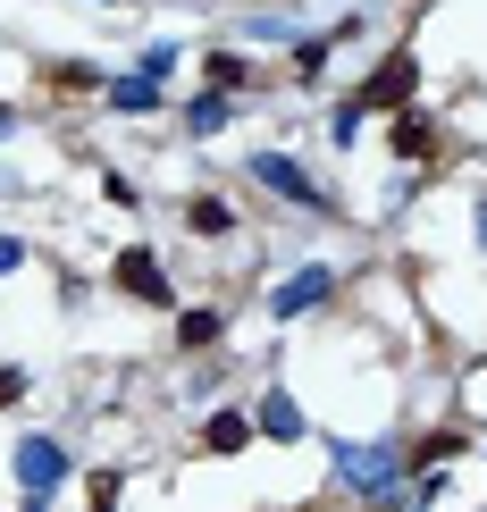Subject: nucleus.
<instances>
[{"instance_id":"7ed1b4c3","label":"nucleus","mask_w":487,"mask_h":512,"mask_svg":"<svg viewBox=\"0 0 487 512\" xmlns=\"http://www.w3.org/2000/svg\"><path fill=\"white\" fill-rule=\"evenodd\" d=\"M328 294H336V269H328V261H311V269L278 277V294H269V311H278V319H303V311H320Z\"/></svg>"},{"instance_id":"9d476101","label":"nucleus","mask_w":487,"mask_h":512,"mask_svg":"<svg viewBox=\"0 0 487 512\" xmlns=\"http://www.w3.org/2000/svg\"><path fill=\"white\" fill-rule=\"evenodd\" d=\"M395 152H404V160H429V152H437V126L420 118V110H395Z\"/></svg>"},{"instance_id":"1a4fd4ad","label":"nucleus","mask_w":487,"mask_h":512,"mask_svg":"<svg viewBox=\"0 0 487 512\" xmlns=\"http://www.w3.org/2000/svg\"><path fill=\"white\" fill-rule=\"evenodd\" d=\"M185 227H194V236H236V210H227L219 194H194L185 202Z\"/></svg>"},{"instance_id":"6ab92c4d","label":"nucleus","mask_w":487,"mask_h":512,"mask_svg":"<svg viewBox=\"0 0 487 512\" xmlns=\"http://www.w3.org/2000/svg\"><path fill=\"white\" fill-rule=\"evenodd\" d=\"M17 261H26V244H17V236H0V277H9Z\"/></svg>"},{"instance_id":"20e7f679","label":"nucleus","mask_w":487,"mask_h":512,"mask_svg":"<svg viewBox=\"0 0 487 512\" xmlns=\"http://www.w3.org/2000/svg\"><path fill=\"white\" fill-rule=\"evenodd\" d=\"M252 177H261L269 194L303 202V210H328V194H320V185H311V168H303V160H286V152H261V160H252Z\"/></svg>"},{"instance_id":"9b49d317","label":"nucleus","mask_w":487,"mask_h":512,"mask_svg":"<svg viewBox=\"0 0 487 512\" xmlns=\"http://www.w3.org/2000/svg\"><path fill=\"white\" fill-rule=\"evenodd\" d=\"M152 101H160V84H152V76H118V84H110V110H126V118H143Z\"/></svg>"},{"instance_id":"f03ea898","label":"nucleus","mask_w":487,"mask_h":512,"mask_svg":"<svg viewBox=\"0 0 487 512\" xmlns=\"http://www.w3.org/2000/svg\"><path fill=\"white\" fill-rule=\"evenodd\" d=\"M412 93H420V59L412 51H387L362 84H353V110H362V118L370 110H412Z\"/></svg>"},{"instance_id":"4468645a","label":"nucleus","mask_w":487,"mask_h":512,"mask_svg":"<svg viewBox=\"0 0 487 512\" xmlns=\"http://www.w3.org/2000/svg\"><path fill=\"white\" fill-rule=\"evenodd\" d=\"M210 336H219V311H185V319H177V345H185V353H202Z\"/></svg>"},{"instance_id":"a211bd4d","label":"nucleus","mask_w":487,"mask_h":512,"mask_svg":"<svg viewBox=\"0 0 487 512\" xmlns=\"http://www.w3.org/2000/svg\"><path fill=\"white\" fill-rule=\"evenodd\" d=\"M17 395H26V370H0V412H9Z\"/></svg>"},{"instance_id":"6e6552de","label":"nucleus","mask_w":487,"mask_h":512,"mask_svg":"<svg viewBox=\"0 0 487 512\" xmlns=\"http://www.w3.org/2000/svg\"><path fill=\"white\" fill-rule=\"evenodd\" d=\"M252 429H261V437H278V445H294V437H303V403L278 387V395L261 403V420H252Z\"/></svg>"},{"instance_id":"2eb2a0df","label":"nucleus","mask_w":487,"mask_h":512,"mask_svg":"<svg viewBox=\"0 0 487 512\" xmlns=\"http://www.w3.org/2000/svg\"><path fill=\"white\" fill-rule=\"evenodd\" d=\"M446 454H462V437H454V429H429V437L412 445V462H446Z\"/></svg>"},{"instance_id":"f257e3e1","label":"nucleus","mask_w":487,"mask_h":512,"mask_svg":"<svg viewBox=\"0 0 487 512\" xmlns=\"http://www.w3.org/2000/svg\"><path fill=\"white\" fill-rule=\"evenodd\" d=\"M336 471H345L378 512H404V454L395 445H353V437H336Z\"/></svg>"},{"instance_id":"ddd939ff","label":"nucleus","mask_w":487,"mask_h":512,"mask_svg":"<svg viewBox=\"0 0 487 512\" xmlns=\"http://www.w3.org/2000/svg\"><path fill=\"white\" fill-rule=\"evenodd\" d=\"M202 76H210V93H236V84H244V59H236V51H210Z\"/></svg>"},{"instance_id":"423d86ee","label":"nucleus","mask_w":487,"mask_h":512,"mask_svg":"<svg viewBox=\"0 0 487 512\" xmlns=\"http://www.w3.org/2000/svg\"><path fill=\"white\" fill-rule=\"evenodd\" d=\"M118 294H135V303H168V269L152 261V244H126L118 252Z\"/></svg>"},{"instance_id":"f3484780","label":"nucleus","mask_w":487,"mask_h":512,"mask_svg":"<svg viewBox=\"0 0 487 512\" xmlns=\"http://www.w3.org/2000/svg\"><path fill=\"white\" fill-rule=\"evenodd\" d=\"M93 512H118V479L110 471H93Z\"/></svg>"},{"instance_id":"aec40b11","label":"nucleus","mask_w":487,"mask_h":512,"mask_svg":"<svg viewBox=\"0 0 487 512\" xmlns=\"http://www.w3.org/2000/svg\"><path fill=\"white\" fill-rule=\"evenodd\" d=\"M479 244H487V202H479Z\"/></svg>"},{"instance_id":"f8f14e48","label":"nucleus","mask_w":487,"mask_h":512,"mask_svg":"<svg viewBox=\"0 0 487 512\" xmlns=\"http://www.w3.org/2000/svg\"><path fill=\"white\" fill-rule=\"evenodd\" d=\"M227 118H236V101H219V93H202L194 110H185V126H194V135H219Z\"/></svg>"},{"instance_id":"dca6fc26","label":"nucleus","mask_w":487,"mask_h":512,"mask_svg":"<svg viewBox=\"0 0 487 512\" xmlns=\"http://www.w3.org/2000/svg\"><path fill=\"white\" fill-rule=\"evenodd\" d=\"M168 68H177V42H152V51H143V68H135V76H152V84H160Z\"/></svg>"},{"instance_id":"39448f33","label":"nucleus","mask_w":487,"mask_h":512,"mask_svg":"<svg viewBox=\"0 0 487 512\" xmlns=\"http://www.w3.org/2000/svg\"><path fill=\"white\" fill-rule=\"evenodd\" d=\"M17 479H26V496H51V487L68 479V454H59L51 437H17Z\"/></svg>"},{"instance_id":"0eeeda50","label":"nucleus","mask_w":487,"mask_h":512,"mask_svg":"<svg viewBox=\"0 0 487 512\" xmlns=\"http://www.w3.org/2000/svg\"><path fill=\"white\" fill-rule=\"evenodd\" d=\"M252 437H261V429H252V420H244V412H210L194 445H202V454H244V445H252Z\"/></svg>"},{"instance_id":"412c9836","label":"nucleus","mask_w":487,"mask_h":512,"mask_svg":"<svg viewBox=\"0 0 487 512\" xmlns=\"http://www.w3.org/2000/svg\"><path fill=\"white\" fill-rule=\"evenodd\" d=\"M17 512H42V496H26V504H17Z\"/></svg>"}]
</instances>
